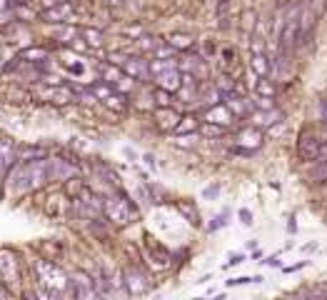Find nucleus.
Masks as SVG:
<instances>
[{"mask_svg": "<svg viewBox=\"0 0 327 300\" xmlns=\"http://www.w3.org/2000/svg\"><path fill=\"white\" fill-rule=\"evenodd\" d=\"M48 178H50V163L48 160H33V163H25L23 170L18 173L15 188H18V193H28V190L45 185Z\"/></svg>", "mask_w": 327, "mask_h": 300, "instance_id": "obj_1", "label": "nucleus"}, {"mask_svg": "<svg viewBox=\"0 0 327 300\" xmlns=\"http://www.w3.org/2000/svg\"><path fill=\"white\" fill-rule=\"evenodd\" d=\"M18 155V145L13 138H0V160L3 163H13Z\"/></svg>", "mask_w": 327, "mask_h": 300, "instance_id": "obj_11", "label": "nucleus"}, {"mask_svg": "<svg viewBox=\"0 0 327 300\" xmlns=\"http://www.w3.org/2000/svg\"><path fill=\"white\" fill-rule=\"evenodd\" d=\"M70 285L75 288V295H95V285H93L90 275H85V273H75Z\"/></svg>", "mask_w": 327, "mask_h": 300, "instance_id": "obj_10", "label": "nucleus"}, {"mask_svg": "<svg viewBox=\"0 0 327 300\" xmlns=\"http://www.w3.org/2000/svg\"><path fill=\"white\" fill-rule=\"evenodd\" d=\"M320 150H322V143H320L310 130H305V133L300 135V140H297V153H300V158H302V160H320Z\"/></svg>", "mask_w": 327, "mask_h": 300, "instance_id": "obj_5", "label": "nucleus"}, {"mask_svg": "<svg viewBox=\"0 0 327 300\" xmlns=\"http://www.w3.org/2000/svg\"><path fill=\"white\" fill-rule=\"evenodd\" d=\"M112 63L120 65V70H122L127 78H132V80L145 78L147 70H150V65H147L145 60H140V58H117V55H112Z\"/></svg>", "mask_w": 327, "mask_h": 300, "instance_id": "obj_4", "label": "nucleus"}, {"mask_svg": "<svg viewBox=\"0 0 327 300\" xmlns=\"http://www.w3.org/2000/svg\"><path fill=\"white\" fill-rule=\"evenodd\" d=\"M257 90H260L262 95H265V93H267V95H272V93H275V88H272L270 83H260V85H257Z\"/></svg>", "mask_w": 327, "mask_h": 300, "instance_id": "obj_23", "label": "nucleus"}, {"mask_svg": "<svg viewBox=\"0 0 327 300\" xmlns=\"http://www.w3.org/2000/svg\"><path fill=\"white\" fill-rule=\"evenodd\" d=\"M320 115H322V120L327 123V98H322V100H320Z\"/></svg>", "mask_w": 327, "mask_h": 300, "instance_id": "obj_25", "label": "nucleus"}, {"mask_svg": "<svg viewBox=\"0 0 327 300\" xmlns=\"http://www.w3.org/2000/svg\"><path fill=\"white\" fill-rule=\"evenodd\" d=\"M157 118H160V125H165V128H178V120H180V115L175 113V110H160L157 113Z\"/></svg>", "mask_w": 327, "mask_h": 300, "instance_id": "obj_14", "label": "nucleus"}, {"mask_svg": "<svg viewBox=\"0 0 327 300\" xmlns=\"http://www.w3.org/2000/svg\"><path fill=\"white\" fill-rule=\"evenodd\" d=\"M237 215H240V223H242V225H252V223H255V220H252V213H250L247 208H240Z\"/></svg>", "mask_w": 327, "mask_h": 300, "instance_id": "obj_19", "label": "nucleus"}, {"mask_svg": "<svg viewBox=\"0 0 327 300\" xmlns=\"http://www.w3.org/2000/svg\"><path fill=\"white\" fill-rule=\"evenodd\" d=\"M8 8V3H5V0H0V15H3V10Z\"/></svg>", "mask_w": 327, "mask_h": 300, "instance_id": "obj_27", "label": "nucleus"}, {"mask_svg": "<svg viewBox=\"0 0 327 300\" xmlns=\"http://www.w3.org/2000/svg\"><path fill=\"white\" fill-rule=\"evenodd\" d=\"M83 35L88 38L90 45H100V33L98 30H83Z\"/></svg>", "mask_w": 327, "mask_h": 300, "instance_id": "obj_18", "label": "nucleus"}, {"mask_svg": "<svg viewBox=\"0 0 327 300\" xmlns=\"http://www.w3.org/2000/svg\"><path fill=\"white\" fill-rule=\"evenodd\" d=\"M103 210H105V215L112 223H120V225H125V223H130V220L137 218V208L132 205V200L127 195H112V198H108L103 203Z\"/></svg>", "mask_w": 327, "mask_h": 300, "instance_id": "obj_2", "label": "nucleus"}, {"mask_svg": "<svg viewBox=\"0 0 327 300\" xmlns=\"http://www.w3.org/2000/svg\"><path fill=\"white\" fill-rule=\"evenodd\" d=\"M325 193H327V188H325Z\"/></svg>", "mask_w": 327, "mask_h": 300, "instance_id": "obj_28", "label": "nucleus"}, {"mask_svg": "<svg viewBox=\"0 0 327 300\" xmlns=\"http://www.w3.org/2000/svg\"><path fill=\"white\" fill-rule=\"evenodd\" d=\"M160 83H162V88L168 85V90H178L180 88V73L175 68H168L165 75H160Z\"/></svg>", "mask_w": 327, "mask_h": 300, "instance_id": "obj_13", "label": "nucleus"}, {"mask_svg": "<svg viewBox=\"0 0 327 300\" xmlns=\"http://www.w3.org/2000/svg\"><path fill=\"white\" fill-rule=\"evenodd\" d=\"M225 223H227V213H222V215H218V218H215V223H213L210 228L215 230V228H220V225H225Z\"/></svg>", "mask_w": 327, "mask_h": 300, "instance_id": "obj_24", "label": "nucleus"}, {"mask_svg": "<svg viewBox=\"0 0 327 300\" xmlns=\"http://www.w3.org/2000/svg\"><path fill=\"white\" fill-rule=\"evenodd\" d=\"M180 210L190 215V223H193V225H198V223H200V215H198L195 205H190V203H183V205H180Z\"/></svg>", "mask_w": 327, "mask_h": 300, "instance_id": "obj_17", "label": "nucleus"}, {"mask_svg": "<svg viewBox=\"0 0 327 300\" xmlns=\"http://www.w3.org/2000/svg\"><path fill=\"white\" fill-rule=\"evenodd\" d=\"M175 48H190V38H183V35H173V40H170Z\"/></svg>", "mask_w": 327, "mask_h": 300, "instance_id": "obj_20", "label": "nucleus"}, {"mask_svg": "<svg viewBox=\"0 0 327 300\" xmlns=\"http://www.w3.org/2000/svg\"><path fill=\"white\" fill-rule=\"evenodd\" d=\"M245 260V255H232L230 258V263H225V268H230V265H237V263H242Z\"/></svg>", "mask_w": 327, "mask_h": 300, "instance_id": "obj_26", "label": "nucleus"}, {"mask_svg": "<svg viewBox=\"0 0 327 300\" xmlns=\"http://www.w3.org/2000/svg\"><path fill=\"white\" fill-rule=\"evenodd\" d=\"M20 278V268H18V260L13 253L8 250H0V283H18Z\"/></svg>", "mask_w": 327, "mask_h": 300, "instance_id": "obj_6", "label": "nucleus"}, {"mask_svg": "<svg viewBox=\"0 0 327 300\" xmlns=\"http://www.w3.org/2000/svg\"><path fill=\"white\" fill-rule=\"evenodd\" d=\"M68 15H70V5H65V3H60L58 8L45 10V20H60V18H68Z\"/></svg>", "mask_w": 327, "mask_h": 300, "instance_id": "obj_15", "label": "nucleus"}, {"mask_svg": "<svg viewBox=\"0 0 327 300\" xmlns=\"http://www.w3.org/2000/svg\"><path fill=\"white\" fill-rule=\"evenodd\" d=\"M122 278H125V288H127V293L140 295V293L147 290V278H145L140 270H125Z\"/></svg>", "mask_w": 327, "mask_h": 300, "instance_id": "obj_8", "label": "nucleus"}, {"mask_svg": "<svg viewBox=\"0 0 327 300\" xmlns=\"http://www.w3.org/2000/svg\"><path fill=\"white\" fill-rule=\"evenodd\" d=\"M15 158H20L23 163H33V160H45L48 153H45V148H40V145H25V148H18Z\"/></svg>", "mask_w": 327, "mask_h": 300, "instance_id": "obj_9", "label": "nucleus"}, {"mask_svg": "<svg viewBox=\"0 0 327 300\" xmlns=\"http://www.w3.org/2000/svg\"><path fill=\"white\" fill-rule=\"evenodd\" d=\"M205 120L208 123H215V125H230L235 120V113L225 105V103H218V105H210L205 110Z\"/></svg>", "mask_w": 327, "mask_h": 300, "instance_id": "obj_7", "label": "nucleus"}, {"mask_svg": "<svg viewBox=\"0 0 327 300\" xmlns=\"http://www.w3.org/2000/svg\"><path fill=\"white\" fill-rule=\"evenodd\" d=\"M38 273H40L43 285L48 288V293H50V295H58L60 290H65V288L70 285V278H68L63 270H58L53 263L40 260V263H38Z\"/></svg>", "mask_w": 327, "mask_h": 300, "instance_id": "obj_3", "label": "nucleus"}, {"mask_svg": "<svg viewBox=\"0 0 327 300\" xmlns=\"http://www.w3.org/2000/svg\"><path fill=\"white\" fill-rule=\"evenodd\" d=\"M218 193H220V185H210V188H205V198H218Z\"/></svg>", "mask_w": 327, "mask_h": 300, "instance_id": "obj_22", "label": "nucleus"}, {"mask_svg": "<svg viewBox=\"0 0 327 300\" xmlns=\"http://www.w3.org/2000/svg\"><path fill=\"white\" fill-rule=\"evenodd\" d=\"M252 70H255L260 78L270 75L272 65H270V58L265 55V50H257V53H252Z\"/></svg>", "mask_w": 327, "mask_h": 300, "instance_id": "obj_12", "label": "nucleus"}, {"mask_svg": "<svg viewBox=\"0 0 327 300\" xmlns=\"http://www.w3.org/2000/svg\"><path fill=\"white\" fill-rule=\"evenodd\" d=\"M312 180H317V183H327V158H322L320 165L312 170Z\"/></svg>", "mask_w": 327, "mask_h": 300, "instance_id": "obj_16", "label": "nucleus"}, {"mask_svg": "<svg viewBox=\"0 0 327 300\" xmlns=\"http://www.w3.org/2000/svg\"><path fill=\"white\" fill-rule=\"evenodd\" d=\"M262 278H232L227 280V285H245V283H260Z\"/></svg>", "mask_w": 327, "mask_h": 300, "instance_id": "obj_21", "label": "nucleus"}]
</instances>
